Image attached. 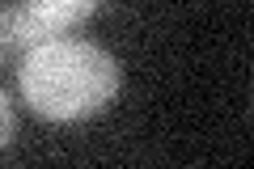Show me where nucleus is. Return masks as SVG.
I'll return each mask as SVG.
<instances>
[{"instance_id":"obj_1","label":"nucleus","mask_w":254,"mask_h":169,"mask_svg":"<svg viewBox=\"0 0 254 169\" xmlns=\"http://www.w3.org/2000/svg\"><path fill=\"white\" fill-rule=\"evenodd\" d=\"M119 59L85 38H47L17 63V89L34 114L51 123L93 118L119 98Z\"/></svg>"},{"instance_id":"obj_2","label":"nucleus","mask_w":254,"mask_h":169,"mask_svg":"<svg viewBox=\"0 0 254 169\" xmlns=\"http://www.w3.org/2000/svg\"><path fill=\"white\" fill-rule=\"evenodd\" d=\"M102 0H21L17 9H0V43L4 51L26 55L47 38H64L93 17Z\"/></svg>"},{"instance_id":"obj_3","label":"nucleus","mask_w":254,"mask_h":169,"mask_svg":"<svg viewBox=\"0 0 254 169\" xmlns=\"http://www.w3.org/2000/svg\"><path fill=\"white\" fill-rule=\"evenodd\" d=\"M13 131H17V114H13V102L9 93H0V148L13 140Z\"/></svg>"},{"instance_id":"obj_4","label":"nucleus","mask_w":254,"mask_h":169,"mask_svg":"<svg viewBox=\"0 0 254 169\" xmlns=\"http://www.w3.org/2000/svg\"><path fill=\"white\" fill-rule=\"evenodd\" d=\"M0 55H4V43H0Z\"/></svg>"}]
</instances>
